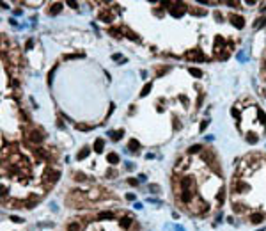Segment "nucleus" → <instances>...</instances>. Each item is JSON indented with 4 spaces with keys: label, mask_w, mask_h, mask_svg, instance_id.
Listing matches in <instances>:
<instances>
[{
    "label": "nucleus",
    "mask_w": 266,
    "mask_h": 231,
    "mask_svg": "<svg viewBox=\"0 0 266 231\" xmlns=\"http://www.w3.org/2000/svg\"><path fill=\"white\" fill-rule=\"evenodd\" d=\"M185 13H186V5L185 4H174V5H171V14L174 18H181Z\"/></svg>",
    "instance_id": "nucleus-1"
},
{
    "label": "nucleus",
    "mask_w": 266,
    "mask_h": 231,
    "mask_svg": "<svg viewBox=\"0 0 266 231\" xmlns=\"http://www.w3.org/2000/svg\"><path fill=\"white\" fill-rule=\"evenodd\" d=\"M44 180L46 181H50V183H55L59 180V171H52V169H48L46 173H44Z\"/></svg>",
    "instance_id": "nucleus-2"
},
{
    "label": "nucleus",
    "mask_w": 266,
    "mask_h": 231,
    "mask_svg": "<svg viewBox=\"0 0 266 231\" xmlns=\"http://www.w3.org/2000/svg\"><path fill=\"white\" fill-rule=\"evenodd\" d=\"M231 23H232L236 29H243V27H245V20L241 18V16H238V14L231 16Z\"/></svg>",
    "instance_id": "nucleus-3"
},
{
    "label": "nucleus",
    "mask_w": 266,
    "mask_h": 231,
    "mask_svg": "<svg viewBox=\"0 0 266 231\" xmlns=\"http://www.w3.org/2000/svg\"><path fill=\"white\" fill-rule=\"evenodd\" d=\"M186 57L188 59H197V60H204L202 54H201L199 50H190V52H186Z\"/></svg>",
    "instance_id": "nucleus-4"
},
{
    "label": "nucleus",
    "mask_w": 266,
    "mask_h": 231,
    "mask_svg": "<svg viewBox=\"0 0 266 231\" xmlns=\"http://www.w3.org/2000/svg\"><path fill=\"white\" fill-rule=\"evenodd\" d=\"M30 140H32V142H36V144H39V142L43 140V134H41L39 130H34V132L30 134Z\"/></svg>",
    "instance_id": "nucleus-5"
},
{
    "label": "nucleus",
    "mask_w": 266,
    "mask_h": 231,
    "mask_svg": "<svg viewBox=\"0 0 266 231\" xmlns=\"http://www.w3.org/2000/svg\"><path fill=\"white\" fill-rule=\"evenodd\" d=\"M250 222H252V224H261V222H263V215H261V213H252Z\"/></svg>",
    "instance_id": "nucleus-6"
},
{
    "label": "nucleus",
    "mask_w": 266,
    "mask_h": 231,
    "mask_svg": "<svg viewBox=\"0 0 266 231\" xmlns=\"http://www.w3.org/2000/svg\"><path fill=\"white\" fill-rule=\"evenodd\" d=\"M103 144H105V140H103V139H96V142H94L96 153H101V151H103Z\"/></svg>",
    "instance_id": "nucleus-7"
},
{
    "label": "nucleus",
    "mask_w": 266,
    "mask_h": 231,
    "mask_svg": "<svg viewBox=\"0 0 266 231\" xmlns=\"http://www.w3.org/2000/svg\"><path fill=\"white\" fill-rule=\"evenodd\" d=\"M62 7H64L62 4H53V5L50 7V14H59V13L62 11Z\"/></svg>",
    "instance_id": "nucleus-8"
},
{
    "label": "nucleus",
    "mask_w": 266,
    "mask_h": 231,
    "mask_svg": "<svg viewBox=\"0 0 266 231\" xmlns=\"http://www.w3.org/2000/svg\"><path fill=\"white\" fill-rule=\"evenodd\" d=\"M181 199H183L185 203H190V201H192V192L188 190V189H185V190H183V194H181Z\"/></svg>",
    "instance_id": "nucleus-9"
},
{
    "label": "nucleus",
    "mask_w": 266,
    "mask_h": 231,
    "mask_svg": "<svg viewBox=\"0 0 266 231\" xmlns=\"http://www.w3.org/2000/svg\"><path fill=\"white\" fill-rule=\"evenodd\" d=\"M151 89H153V84H146V85H144V89H142V93H140V96H142V98H144V96H147Z\"/></svg>",
    "instance_id": "nucleus-10"
},
{
    "label": "nucleus",
    "mask_w": 266,
    "mask_h": 231,
    "mask_svg": "<svg viewBox=\"0 0 266 231\" xmlns=\"http://www.w3.org/2000/svg\"><path fill=\"white\" fill-rule=\"evenodd\" d=\"M87 156H89V148H83V149H80V151H78V160L87 158Z\"/></svg>",
    "instance_id": "nucleus-11"
},
{
    "label": "nucleus",
    "mask_w": 266,
    "mask_h": 231,
    "mask_svg": "<svg viewBox=\"0 0 266 231\" xmlns=\"http://www.w3.org/2000/svg\"><path fill=\"white\" fill-rule=\"evenodd\" d=\"M112 217H114L112 212H101L99 213V219H101V220H108V219H112Z\"/></svg>",
    "instance_id": "nucleus-12"
},
{
    "label": "nucleus",
    "mask_w": 266,
    "mask_h": 231,
    "mask_svg": "<svg viewBox=\"0 0 266 231\" xmlns=\"http://www.w3.org/2000/svg\"><path fill=\"white\" fill-rule=\"evenodd\" d=\"M99 18L103 20V21H105V23H110V21H112V14H110V13H101V16H99Z\"/></svg>",
    "instance_id": "nucleus-13"
},
{
    "label": "nucleus",
    "mask_w": 266,
    "mask_h": 231,
    "mask_svg": "<svg viewBox=\"0 0 266 231\" xmlns=\"http://www.w3.org/2000/svg\"><path fill=\"white\" fill-rule=\"evenodd\" d=\"M188 71H190V75H193L195 78H201V77H202V71H201V69H197V68H190Z\"/></svg>",
    "instance_id": "nucleus-14"
},
{
    "label": "nucleus",
    "mask_w": 266,
    "mask_h": 231,
    "mask_svg": "<svg viewBox=\"0 0 266 231\" xmlns=\"http://www.w3.org/2000/svg\"><path fill=\"white\" fill-rule=\"evenodd\" d=\"M107 160H108L110 164H117V162H119V156H117V153H110L107 156Z\"/></svg>",
    "instance_id": "nucleus-15"
},
{
    "label": "nucleus",
    "mask_w": 266,
    "mask_h": 231,
    "mask_svg": "<svg viewBox=\"0 0 266 231\" xmlns=\"http://www.w3.org/2000/svg\"><path fill=\"white\" fill-rule=\"evenodd\" d=\"M222 43H224L222 36H216V38H215V48H216V50H220V48H222Z\"/></svg>",
    "instance_id": "nucleus-16"
},
{
    "label": "nucleus",
    "mask_w": 266,
    "mask_h": 231,
    "mask_svg": "<svg viewBox=\"0 0 266 231\" xmlns=\"http://www.w3.org/2000/svg\"><path fill=\"white\" fill-rule=\"evenodd\" d=\"M138 148H140V144H138L135 139H131V140H130V149H131V151H137Z\"/></svg>",
    "instance_id": "nucleus-17"
},
{
    "label": "nucleus",
    "mask_w": 266,
    "mask_h": 231,
    "mask_svg": "<svg viewBox=\"0 0 266 231\" xmlns=\"http://www.w3.org/2000/svg\"><path fill=\"white\" fill-rule=\"evenodd\" d=\"M68 231H80V224H78V222H71V224L68 226Z\"/></svg>",
    "instance_id": "nucleus-18"
},
{
    "label": "nucleus",
    "mask_w": 266,
    "mask_h": 231,
    "mask_svg": "<svg viewBox=\"0 0 266 231\" xmlns=\"http://www.w3.org/2000/svg\"><path fill=\"white\" fill-rule=\"evenodd\" d=\"M130 224H131V219H130V217H124V219L121 220V226H122V228H130Z\"/></svg>",
    "instance_id": "nucleus-19"
},
{
    "label": "nucleus",
    "mask_w": 266,
    "mask_h": 231,
    "mask_svg": "<svg viewBox=\"0 0 266 231\" xmlns=\"http://www.w3.org/2000/svg\"><path fill=\"white\" fill-rule=\"evenodd\" d=\"M181 185H183V189H188L192 185V180L190 178H183V180H181Z\"/></svg>",
    "instance_id": "nucleus-20"
},
{
    "label": "nucleus",
    "mask_w": 266,
    "mask_h": 231,
    "mask_svg": "<svg viewBox=\"0 0 266 231\" xmlns=\"http://www.w3.org/2000/svg\"><path fill=\"white\" fill-rule=\"evenodd\" d=\"M114 60H117V62H126V59H122V55L121 54H114Z\"/></svg>",
    "instance_id": "nucleus-21"
},
{
    "label": "nucleus",
    "mask_w": 266,
    "mask_h": 231,
    "mask_svg": "<svg viewBox=\"0 0 266 231\" xmlns=\"http://www.w3.org/2000/svg\"><path fill=\"white\" fill-rule=\"evenodd\" d=\"M188 151H190V153H199V151H201V146H199V144H195V146H192Z\"/></svg>",
    "instance_id": "nucleus-22"
},
{
    "label": "nucleus",
    "mask_w": 266,
    "mask_h": 231,
    "mask_svg": "<svg viewBox=\"0 0 266 231\" xmlns=\"http://www.w3.org/2000/svg\"><path fill=\"white\" fill-rule=\"evenodd\" d=\"M68 5H69L71 9H78V2H76V0H69V2H68Z\"/></svg>",
    "instance_id": "nucleus-23"
},
{
    "label": "nucleus",
    "mask_w": 266,
    "mask_h": 231,
    "mask_svg": "<svg viewBox=\"0 0 266 231\" xmlns=\"http://www.w3.org/2000/svg\"><path fill=\"white\" fill-rule=\"evenodd\" d=\"M247 140L248 142H257V135H254V134L247 135Z\"/></svg>",
    "instance_id": "nucleus-24"
},
{
    "label": "nucleus",
    "mask_w": 266,
    "mask_h": 231,
    "mask_svg": "<svg viewBox=\"0 0 266 231\" xmlns=\"http://www.w3.org/2000/svg\"><path fill=\"white\" fill-rule=\"evenodd\" d=\"M128 185H131V187H137V185H138V180H135V178H128Z\"/></svg>",
    "instance_id": "nucleus-25"
},
{
    "label": "nucleus",
    "mask_w": 266,
    "mask_h": 231,
    "mask_svg": "<svg viewBox=\"0 0 266 231\" xmlns=\"http://www.w3.org/2000/svg\"><path fill=\"white\" fill-rule=\"evenodd\" d=\"M264 25H266V18H261L257 23H255V27H257V29H261V27H264Z\"/></svg>",
    "instance_id": "nucleus-26"
},
{
    "label": "nucleus",
    "mask_w": 266,
    "mask_h": 231,
    "mask_svg": "<svg viewBox=\"0 0 266 231\" xmlns=\"http://www.w3.org/2000/svg\"><path fill=\"white\" fill-rule=\"evenodd\" d=\"M259 121H261V123H266V114L263 110H259Z\"/></svg>",
    "instance_id": "nucleus-27"
},
{
    "label": "nucleus",
    "mask_w": 266,
    "mask_h": 231,
    "mask_svg": "<svg viewBox=\"0 0 266 231\" xmlns=\"http://www.w3.org/2000/svg\"><path fill=\"white\" fill-rule=\"evenodd\" d=\"M224 197H225V192H224V190H220L218 196H216V199H218V201H224Z\"/></svg>",
    "instance_id": "nucleus-28"
},
{
    "label": "nucleus",
    "mask_w": 266,
    "mask_h": 231,
    "mask_svg": "<svg viewBox=\"0 0 266 231\" xmlns=\"http://www.w3.org/2000/svg\"><path fill=\"white\" fill-rule=\"evenodd\" d=\"M232 208H234V212H243V206H241V205H238V203H236Z\"/></svg>",
    "instance_id": "nucleus-29"
},
{
    "label": "nucleus",
    "mask_w": 266,
    "mask_h": 231,
    "mask_svg": "<svg viewBox=\"0 0 266 231\" xmlns=\"http://www.w3.org/2000/svg\"><path fill=\"white\" fill-rule=\"evenodd\" d=\"M126 36H128L130 39H133V41H138V38H137V36H135L133 32H126Z\"/></svg>",
    "instance_id": "nucleus-30"
},
{
    "label": "nucleus",
    "mask_w": 266,
    "mask_h": 231,
    "mask_svg": "<svg viewBox=\"0 0 266 231\" xmlns=\"http://www.w3.org/2000/svg\"><path fill=\"white\" fill-rule=\"evenodd\" d=\"M112 137H114V140H119V139L122 137V132H115V134L112 135Z\"/></svg>",
    "instance_id": "nucleus-31"
},
{
    "label": "nucleus",
    "mask_w": 266,
    "mask_h": 231,
    "mask_svg": "<svg viewBox=\"0 0 266 231\" xmlns=\"http://www.w3.org/2000/svg\"><path fill=\"white\" fill-rule=\"evenodd\" d=\"M206 128H208V121H202V123H201V132H204Z\"/></svg>",
    "instance_id": "nucleus-32"
},
{
    "label": "nucleus",
    "mask_w": 266,
    "mask_h": 231,
    "mask_svg": "<svg viewBox=\"0 0 266 231\" xmlns=\"http://www.w3.org/2000/svg\"><path fill=\"white\" fill-rule=\"evenodd\" d=\"M231 114L234 116V117H236V119H238V117H240V112H238V109H232V110H231Z\"/></svg>",
    "instance_id": "nucleus-33"
},
{
    "label": "nucleus",
    "mask_w": 266,
    "mask_h": 231,
    "mask_svg": "<svg viewBox=\"0 0 266 231\" xmlns=\"http://www.w3.org/2000/svg\"><path fill=\"white\" fill-rule=\"evenodd\" d=\"M11 220H13V222H23V219H20V217H11Z\"/></svg>",
    "instance_id": "nucleus-34"
},
{
    "label": "nucleus",
    "mask_w": 266,
    "mask_h": 231,
    "mask_svg": "<svg viewBox=\"0 0 266 231\" xmlns=\"http://www.w3.org/2000/svg\"><path fill=\"white\" fill-rule=\"evenodd\" d=\"M126 199H128V201H133V199H135V196H133V194H126Z\"/></svg>",
    "instance_id": "nucleus-35"
},
{
    "label": "nucleus",
    "mask_w": 266,
    "mask_h": 231,
    "mask_svg": "<svg viewBox=\"0 0 266 231\" xmlns=\"http://www.w3.org/2000/svg\"><path fill=\"white\" fill-rule=\"evenodd\" d=\"M264 69H266V62H264Z\"/></svg>",
    "instance_id": "nucleus-36"
}]
</instances>
